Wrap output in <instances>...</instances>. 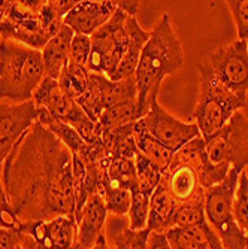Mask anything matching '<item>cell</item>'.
I'll return each instance as SVG.
<instances>
[{
  "label": "cell",
  "instance_id": "obj_1",
  "mask_svg": "<svg viewBox=\"0 0 248 249\" xmlns=\"http://www.w3.org/2000/svg\"><path fill=\"white\" fill-rule=\"evenodd\" d=\"M2 180L19 224L75 216L72 154L39 121L8 155Z\"/></svg>",
  "mask_w": 248,
  "mask_h": 249
},
{
  "label": "cell",
  "instance_id": "obj_2",
  "mask_svg": "<svg viewBox=\"0 0 248 249\" xmlns=\"http://www.w3.org/2000/svg\"><path fill=\"white\" fill-rule=\"evenodd\" d=\"M183 66V45L173 30L169 15L165 14L150 32V39L141 51L136 73H134L142 118L150 110L151 102L157 99L163 79L168 75L178 72Z\"/></svg>",
  "mask_w": 248,
  "mask_h": 249
},
{
  "label": "cell",
  "instance_id": "obj_3",
  "mask_svg": "<svg viewBox=\"0 0 248 249\" xmlns=\"http://www.w3.org/2000/svg\"><path fill=\"white\" fill-rule=\"evenodd\" d=\"M43 79L39 50L0 37V103L30 102Z\"/></svg>",
  "mask_w": 248,
  "mask_h": 249
},
{
  "label": "cell",
  "instance_id": "obj_4",
  "mask_svg": "<svg viewBox=\"0 0 248 249\" xmlns=\"http://www.w3.org/2000/svg\"><path fill=\"white\" fill-rule=\"evenodd\" d=\"M200 97L194 109L196 125L204 139L211 138L223 128L235 112L245 107L247 102L238 99L215 76L208 60L199 64Z\"/></svg>",
  "mask_w": 248,
  "mask_h": 249
},
{
  "label": "cell",
  "instance_id": "obj_5",
  "mask_svg": "<svg viewBox=\"0 0 248 249\" xmlns=\"http://www.w3.org/2000/svg\"><path fill=\"white\" fill-rule=\"evenodd\" d=\"M45 0H0V37L42 50L54 35L42 18Z\"/></svg>",
  "mask_w": 248,
  "mask_h": 249
},
{
  "label": "cell",
  "instance_id": "obj_6",
  "mask_svg": "<svg viewBox=\"0 0 248 249\" xmlns=\"http://www.w3.org/2000/svg\"><path fill=\"white\" fill-rule=\"evenodd\" d=\"M208 161L205 141L202 136L173 154L169 167L162 175V182L168 187L178 205L205 196L200 176Z\"/></svg>",
  "mask_w": 248,
  "mask_h": 249
},
{
  "label": "cell",
  "instance_id": "obj_7",
  "mask_svg": "<svg viewBox=\"0 0 248 249\" xmlns=\"http://www.w3.org/2000/svg\"><path fill=\"white\" fill-rule=\"evenodd\" d=\"M241 172L230 169L223 182L205 190V216L224 249H247L248 237L233 216V198Z\"/></svg>",
  "mask_w": 248,
  "mask_h": 249
},
{
  "label": "cell",
  "instance_id": "obj_8",
  "mask_svg": "<svg viewBox=\"0 0 248 249\" xmlns=\"http://www.w3.org/2000/svg\"><path fill=\"white\" fill-rule=\"evenodd\" d=\"M88 72L111 78L130 47V17L117 9L112 18L92 36Z\"/></svg>",
  "mask_w": 248,
  "mask_h": 249
},
{
  "label": "cell",
  "instance_id": "obj_9",
  "mask_svg": "<svg viewBox=\"0 0 248 249\" xmlns=\"http://www.w3.org/2000/svg\"><path fill=\"white\" fill-rule=\"evenodd\" d=\"M32 100L38 107L47 110L53 118L76 130V133L88 145H96L100 142L99 125L90 120L79 105L63 91L58 81L45 78Z\"/></svg>",
  "mask_w": 248,
  "mask_h": 249
},
{
  "label": "cell",
  "instance_id": "obj_10",
  "mask_svg": "<svg viewBox=\"0 0 248 249\" xmlns=\"http://www.w3.org/2000/svg\"><path fill=\"white\" fill-rule=\"evenodd\" d=\"M211 164L244 170L248 166V120L241 110L211 138L204 139Z\"/></svg>",
  "mask_w": 248,
  "mask_h": 249
},
{
  "label": "cell",
  "instance_id": "obj_11",
  "mask_svg": "<svg viewBox=\"0 0 248 249\" xmlns=\"http://www.w3.org/2000/svg\"><path fill=\"white\" fill-rule=\"evenodd\" d=\"M220 82L242 102L248 93V42L236 40L217 50L208 60Z\"/></svg>",
  "mask_w": 248,
  "mask_h": 249
},
{
  "label": "cell",
  "instance_id": "obj_12",
  "mask_svg": "<svg viewBox=\"0 0 248 249\" xmlns=\"http://www.w3.org/2000/svg\"><path fill=\"white\" fill-rule=\"evenodd\" d=\"M141 123L154 139L173 152L200 136L196 123L189 124L172 117L157 103V99L151 102L150 110L144 118H141Z\"/></svg>",
  "mask_w": 248,
  "mask_h": 249
},
{
  "label": "cell",
  "instance_id": "obj_13",
  "mask_svg": "<svg viewBox=\"0 0 248 249\" xmlns=\"http://www.w3.org/2000/svg\"><path fill=\"white\" fill-rule=\"evenodd\" d=\"M38 118L39 107L33 100L21 105L0 103V167Z\"/></svg>",
  "mask_w": 248,
  "mask_h": 249
},
{
  "label": "cell",
  "instance_id": "obj_14",
  "mask_svg": "<svg viewBox=\"0 0 248 249\" xmlns=\"http://www.w3.org/2000/svg\"><path fill=\"white\" fill-rule=\"evenodd\" d=\"M30 234L43 249H69L76 240L75 216H57L50 221L22 222L17 229Z\"/></svg>",
  "mask_w": 248,
  "mask_h": 249
},
{
  "label": "cell",
  "instance_id": "obj_15",
  "mask_svg": "<svg viewBox=\"0 0 248 249\" xmlns=\"http://www.w3.org/2000/svg\"><path fill=\"white\" fill-rule=\"evenodd\" d=\"M117 11L115 0H84L78 2L64 17V26L75 35L92 36L112 18Z\"/></svg>",
  "mask_w": 248,
  "mask_h": 249
},
{
  "label": "cell",
  "instance_id": "obj_16",
  "mask_svg": "<svg viewBox=\"0 0 248 249\" xmlns=\"http://www.w3.org/2000/svg\"><path fill=\"white\" fill-rule=\"evenodd\" d=\"M108 213L109 212L105 205L103 194H95L88 197L81 209V213L76 218V242H79L85 249L92 248L99 236L105 233Z\"/></svg>",
  "mask_w": 248,
  "mask_h": 249
},
{
  "label": "cell",
  "instance_id": "obj_17",
  "mask_svg": "<svg viewBox=\"0 0 248 249\" xmlns=\"http://www.w3.org/2000/svg\"><path fill=\"white\" fill-rule=\"evenodd\" d=\"M178 211V203L168 190V187L162 182L157 185L154 193L150 197V212L147 229L153 233L166 234L171 229L175 227V215Z\"/></svg>",
  "mask_w": 248,
  "mask_h": 249
},
{
  "label": "cell",
  "instance_id": "obj_18",
  "mask_svg": "<svg viewBox=\"0 0 248 249\" xmlns=\"http://www.w3.org/2000/svg\"><path fill=\"white\" fill-rule=\"evenodd\" d=\"M74 36L75 33L69 27L63 26L60 32L40 50L45 78L58 81L63 69L69 63V50Z\"/></svg>",
  "mask_w": 248,
  "mask_h": 249
},
{
  "label": "cell",
  "instance_id": "obj_19",
  "mask_svg": "<svg viewBox=\"0 0 248 249\" xmlns=\"http://www.w3.org/2000/svg\"><path fill=\"white\" fill-rule=\"evenodd\" d=\"M133 138H134V142H136L138 151L144 157H147L151 163H154L159 167L162 173H165L172 161V157L175 152L166 148L165 145H162L157 139H154L145 130L141 120L133 123Z\"/></svg>",
  "mask_w": 248,
  "mask_h": 249
},
{
  "label": "cell",
  "instance_id": "obj_20",
  "mask_svg": "<svg viewBox=\"0 0 248 249\" xmlns=\"http://www.w3.org/2000/svg\"><path fill=\"white\" fill-rule=\"evenodd\" d=\"M100 139L111 161L115 158H134L138 152L133 138V124L112 130H100Z\"/></svg>",
  "mask_w": 248,
  "mask_h": 249
},
{
  "label": "cell",
  "instance_id": "obj_21",
  "mask_svg": "<svg viewBox=\"0 0 248 249\" xmlns=\"http://www.w3.org/2000/svg\"><path fill=\"white\" fill-rule=\"evenodd\" d=\"M99 91L102 96L103 110L132 100H138V89L134 78L124 81H111L105 75L97 73Z\"/></svg>",
  "mask_w": 248,
  "mask_h": 249
},
{
  "label": "cell",
  "instance_id": "obj_22",
  "mask_svg": "<svg viewBox=\"0 0 248 249\" xmlns=\"http://www.w3.org/2000/svg\"><path fill=\"white\" fill-rule=\"evenodd\" d=\"M103 185L127 190L130 194L139 191L134 158H115V160H112L106 169Z\"/></svg>",
  "mask_w": 248,
  "mask_h": 249
},
{
  "label": "cell",
  "instance_id": "obj_23",
  "mask_svg": "<svg viewBox=\"0 0 248 249\" xmlns=\"http://www.w3.org/2000/svg\"><path fill=\"white\" fill-rule=\"evenodd\" d=\"M142 118V112L139 109L138 100H132L114 107L103 110V114L97 120V125L100 130H112L127 124H133Z\"/></svg>",
  "mask_w": 248,
  "mask_h": 249
},
{
  "label": "cell",
  "instance_id": "obj_24",
  "mask_svg": "<svg viewBox=\"0 0 248 249\" xmlns=\"http://www.w3.org/2000/svg\"><path fill=\"white\" fill-rule=\"evenodd\" d=\"M165 236L171 249H210L202 227H173Z\"/></svg>",
  "mask_w": 248,
  "mask_h": 249
},
{
  "label": "cell",
  "instance_id": "obj_25",
  "mask_svg": "<svg viewBox=\"0 0 248 249\" xmlns=\"http://www.w3.org/2000/svg\"><path fill=\"white\" fill-rule=\"evenodd\" d=\"M88 75L90 72L85 67L76 66L74 63H67V66L63 69L58 78V84L67 96L72 97L75 102H78L87 91Z\"/></svg>",
  "mask_w": 248,
  "mask_h": 249
},
{
  "label": "cell",
  "instance_id": "obj_26",
  "mask_svg": "<svg viewBox=\"0 0 248 249\" xmlns=\"http://www.w3.org/2000/svg\"><path fill=\"white\" fill-rule=\"evenodd\" d=\"M134 166H136V180L138 190L141 194L151 197L157 185L160 184L162 172L154 163H151L147 157H144L139 151L134 155Z\"/></svg>",
  "mask_w": 248,
  "mask_h": 249
},
{
  "label": "cell",
  "instance_id": "obj_27",
  "mask_svg": "<svg viewBox=\"0 0 248 249\" xmlns=\"http://www.w3.org/2000/svg\"><path fill=\"white\" fill-rule=\"evenodd\" d=\"M205 222V196L183 203V205H178V211L175 215V227H200Z\"/></svg>",
  "mask_w": 248,
  "mask_h": 249
},
{
  "label": "cell",
  "instance_id": "obj_28",
  "mask_svg": "<svg viewBox=\"0 0 248 249\" xmlns=\"http://www.w3.org/2000/svg\"><path fill=\"white\" fill-rule=\"evenodd\" d=\"M233 216L238 227L248 237V175L245 170L241 172L238 187L233 198Z\"/></svg>",
  "mask_w": 248,
  "mask_h": 249
},
{
  "label": "cell",
  "instance_id": "obj_29",
  "mask_svg": "<svg viewBox=\"0 0 248 249\" xmlns=\"http://www.w3.org/2000/svg\"><path fill=\"white\" fill-rule=\"evenodd\" d=\"M103 200L109 213L115 216H124L129 213L130 209L132 194L127 190L103 185Z\"/></svg>",
  "mask_w": 248,
  "mask_h": 249
},
{
  "label": "cell",
  "instance_id": "obj_30",
  "mask_svg": "<svg viewBox=\"0 0 248 249\" xmlns=\"http://www.w3.org/2000/svg\"><path fill=\"white\" fill-rule=\"evenodd\" d=\"M151 230H130L129 227L120 229L114 233V245L115 249H148V239Z\"/></svg>",
  "mask_w": 248,
  "mask_h": 249
},
{
  "label": "cell",
  "instance_id": "obj_31",
  "mask_svg": "<svg viewBox=\"0 0 248 249\" xmlns=\"http://www.w3.org/2000/svg\"><path fill=\"white\" fill-rule=\"evenodd\" d=\"M150 212V197L141 194L139 191L132 193V203L129 209V229L130 230H144L147 229Z\"/></svg>",
  "mask_w": 248,
  "mask_h": 249
},
{
  "label": "cell",
  "instance_id": "obj_32",
  "mask_svg": "<svg viewBox=\"0 0 248 249\" xmlns=\"http://www.w3.org/2000/svg\"><path fill=\"white\" fill-rule=\"evenodd\" d=\"M90 54H92V39H90V36L75 35L71 42L69 63H74L76 66H81L87 69Z\"/></svg>",
  "mask_w": 248,
  "mask_h": 249
},
{
  "label": "cell",
  "instance_id": "obj_33",
  "mask_svg": "<svg viewBox=\"0 0 248 249\" xmlns=\"http://www.w3.org/2000/svg\"><path fill=\"white\" fill-rule=\"evenodd\" d=\"M226 3L235 21L238 39L248 42V0H229Z\"/></svg>",
  "mask_w": 248,
  "mask_h": 249
},
{
  "label": "cell",
  "instance_id": "obj_34",
  "mask_svg": "<svg viewBox=\"0 0 248 249\" xmlns=\"http://www.w3.org/2000/svg\"><path fill=\"white\" fill-rule=\"evenodd\" d=\"M18 227H19V221L9 205L2 180V167H0V229L17 230Z\"/></svg>",
  "mask_w": 248,
  "mask_h": 249
},
{
  "label": "cell",
  "instance_id": "obj_35",
  "mask_svg": "<svg viewBox=\"0 0 248 249\" xmlns=\"http://www.w3.org/2000/svg\"><path fill=\"white\" fill-rule=\"evenodd\" d=\"M19 242V231L0 229V249H17Z\"/></svg>",
  "mask_w": 248,
  "mask_h": 249
},
{
  "label": "cell",
  "instance_id": "obj_36",
  "mask_svg": "<svg viewBox=\"0 0 248 249\" xmlns=\"http://www.w3.org/2000/svg\"><path fill=\"white\" fill-rule=\"evenodd\" d=\"M115 5H117V9H121L124 14H127L129 17H136L138 11H139V2L136 0H115Z\"/></svg>",
  "mask_w": 248,
  "mask_h": 249
},
{
  "label": "cell",
  "instance_id": "obj_37",
  "mask_svg": "<svg viewBox=\"0 0 248 249\" xmlns=\"http://www.w3.org/2000/svg\"><path fill=\"white\" fill-rule=\"evenodd\" d=\"M148 249H171V246H169L165 234L151 231L150 239H148Z\"/></svg>",
  "mask_w": 248,
  "mask_h": 249
},
{
  "label": "cell",
  "instance_id": "obj_38",
  "mask_svg": "<svg viewBox=\"0 0 248 249\" xmlns=\"http://www.w3.org/2000/svg\"><path fill=\"white\" fill-rule=\"evenodd\" d=\"M200 227L204 229V231H205V234H207V239H208V243H210V249H224V246H223V243L220 242L218 236H217L215 231L210 227L208 221H207L205 224H202Z\"/></svg>",
  "mask_w": 248,
  "mask_h": 249
},
{
  "label": "cell",
  "instance_id": "obj_39",
  "mask_svg": "<svg viewBox=\"0 0 248 249\" xmlns=\"http://www.w3.org/2000/svg\"><path fill=\"white\" fill-rule=\"evenodd\" d=\"M17 249H43V248L30 234H27L24 231H19V242H18Z\"/></svg>",
  "mask_w": 248,
  "mask_h": 249
},
{
  "label": "cell",
  "instance_id": "obj_40",
  "mask_svg": "<svg viewBox=\"0 0 248 249\" xmlns=\"http://www.w3.org/2000/svg\"><path fill=\"white\" fill-rule=\"evenodd\" d=\"M90 249H111L109 248V245H108V239H106V234L105 233H102L100 236H99V239L96 240V243L90 248Z\"/></svg>",
  "mask_w": 248,
  "mask_h": 249
},
{
  "label": "cell",
  "instance_id": "obj_41",
  "mask_svg": "<svg viewBox=\"0 0 248 249\" xmlns=\"http://www.w3.org/2000/svg\"><path fill=\"white\" fill-rule=\"evenodd\" d=\"M69 249H85V248H84L79 242H76V240H75V243H74Z\"/></svg>",
  "mask_w": 248,
  "mask_h": 249
},
{
  "label": "cell",
  "instance_id": "obj_42",
  "mask_svg": "<svg viewBox=\"0 0 248 249\" xmlns=\"http://www.w3.org/2000/svg\"><path fill=\"white\" fill-rule=\"evenodd\" d=\"M247 249H248V240H247Z\"/></svg>",
  "mask_w": 248,
  "mask_h": 249
}]
</instances>
